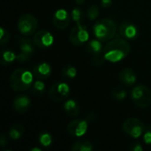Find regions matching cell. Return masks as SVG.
<instances>
[{
	"label": "cell",
	"mask_w": 151,
	"mask_h": 151,
	"mask_svg": "<svg viewBox=\"0 0 151 151\" xmlns=\"http://www.w3.org/2000/svg\"><path fill=\"white\" fill-rule=\"evenodd\" d=\"M71 14L65 9H58L55 12L52 17V23L58 29L66 28L71 22Z\"/></svg>",
	"instance_id": "30bf717a"
},
{
	"label": "cell",
	"mask_w": 151,
	"mask_h": 151,
	"mask_svg": "<svg viewBox=\"0 0 151 151\" xmlns=\"http://www.w3.org/2000/svg\"><path fill=\"white\" fill-rule=\"evenodd\" d=\"M71 16H72V19L73 21H75L76 23H81L83 20L84 13L81 8H74L71 12Z\"/></svg>",
	"instance_id": "d4e9b609"
},
{
	"label": "cell",
	"mask_w": 151,
	"mask_h": 151,
	"mask_svg": "<svg viewBox=\"0 0 151 151\" xmlns=\"http://www.w3.org/2000/svg\"><path fill=\"white\" fill-rule=\"evenodd\" d=\"M88 128V121L83 119H74L67 125L66 130L69 134L73 137H81L83 136Z\"/></svg>",
	"instance_id": "9c48e42d"
},
{
	"label": "cell",
	"mask_w": 151,
	"mask_h": 151,
	"mask_svg": "<svg viewBox=\"0 0 151 151\" xmlns=\"http://www.w3.org/2000/svg\"><path fill=\"white\" fill-rule=\"evenodd\" d=\"M33 41L35 43L36 47L40 49H46L53 44L54 37L49 31L40 30L34 35Z\"/></svg>",
	"instance_id": "8fae6325"
},
{
	"label": "cell",
	"mask_w": 151,
	"mask_h": 151,
	"mask_svg": "<svg viewBox=\"0 0 151 151\" xmlns=\"http://www.w3.org/2000/svg\"><path fill=\"white\" fill-rule=\"evenodd\" d=\"M70 94V87L65 82H57L53 84L49 90V97L54 102H62L65 100Z\"/></svg>",
	"instance_id": "ba28073f"
},
{
	"label": "cell",
	"mask_w": 151,
	"mask_h": 151,
	"mask_svg": "<svg viewBox=\"0 0 151 151\" xmlns=\"http://www.w3.org/2000/svg\"><path fill=\"white\" fill-rule=\"evenodd\" d=\"M116 23L110 19H101L93 26V33L96 38L102 42L110 41L116 35Z\"/></svg>",
	"instance_id": "3957f363"
},
{
	"label": "cell",
	"mask_w": 151,
	"mask_h": 151,
	"mask_svg": "<svg viewBox=\"0 0 151 151\" xmlns=\"http://www.w3.org/2000/svg\"><path fill=\"white\" fill-rule=\"evenodd\" d=\"M16 57L17 55L12 50H3L1 52V64L4 65H8L14 60H16Z\"/></svg>",
	"instance_id": "7402d4cb"
},
{
	"label": "cell",
	"mask_w": 151,
	"mask_h": 151,
	"mask_svg": "<svg viewBox=\"0 0 151 151\" xmlns=\"http://www.w3.org/2000/svg\"><path fill=\"white\" fill-rule=\"evenodd\" d=\"M119 33L122 37L130 39V40L136 39L139 35L137 27L134 23L129 22V21H125L120 25Z\"/></svg>",
	"instance_id": "7c38bea8"
},
{
	"label": "cell",
	"mask_w": 151,
	"mask_h": 151,
	"mask_svg": "<svg viewBox=\"0 0 151 151\" xmlns=\"http://www.w3.org/2000/svg\"><path fill=\"white\" fill-rule=\"evenodd\" d=\"M71 150L73 151H91L93 146L88 140H79L72 145Z\"/></svg>",
	"instance_id": "ffe728a7"
},
{
	"label": "cell",
	"mask_w": 151,
	"mask_h": 151,
	"mask_svg": "<svg viewBox=\"0 0 151 151\" xmlns=\"http://www.w3.org/2000/svg\"><path fill=\"white\" fill-rule=\"evenodd\" d=\"M34 76L37 80H45L51 74V66L47 62H41L35 65L33 69Z\"/></svg>",
	"instance_id": "5bb4252c"
},
{
	"label": "cell",
	"mask_w": 151,
	"mask_h": 151,
	"mask_svg": "<svg viewBox=\"0 0 151 151\" xmlns=\"http://www.w3.org/2000/svg\"><path fill=\"white\" fill-rule=\"evenodd\" d=\"M62 75L67 80H72L77 75V69L70 65H67L62 68Z\"/></svg>",
	"instance_id": "603a6c76"
},
{
	"label": "cell",
	"mask_w": 151,
	"mask_h": 151,
	"mask_svg": "<svg viewBox=\"0 0 151 151\" xmlns=\"http://www.w3.org/2000/svg\"><path fill=\"white\" fill-rule=\"evenodd\" d=\"M112 1L111 0H101V5L104 8H108L111 5Z\"/></svg>",
	"instance_id": "d6a6232c"
},
{
	"label": "cell",
	"mask_w": 151,
	"mask_h": 151,
	"mask_svg": "<svg viewBox=\"0 0 151 151\" xmlns=\"http://www.w3.org/2000/svg\"><path fill=\"white\" fill-rule=\"evenodd\" d=\"M129 150L131 151H142L143 148L140 142H134L129 146Z\"/></svg>",
	"instance_id": "4dcf8cb0"
},
{
	"label": "cell",
	"mask_w": 151,
	"mask_h": 151,
	"mask_svg": "<svg viewBox=\"0 0 151 151\" xmlns=\"http://www.w3.org/2000/svg\"><path fill=\"white\" fill-rule=\"evenodd\" d=\"M89 38V34L85 26L82 23H76L70 32L69 39L71 42L75 46H81L88 42Z\"/></svg>",
	"instance_id": "52a82bcc"
},
{
	"label": "cell",
	"mask_w": 151,
	"mask_h": 151,
	"mask_svg": "<svg viewBox=\"0 0 151 151\" xmlns=\"http://www.w3.org/2000/svg\"><path fill=\"white\" fill-rule=\"evenodd\" d=\"M112 97L118 101H122L127 96V91L122 88H115L111 92Z\"/></svg>",
	"instance_id": "484cf974"
},
{
	"label": "cell",
	"mask_w": 151,
	"mask_h": 151,
	"mask_svg": "<svg viewBox=\"0 0 151 151\" xmlns=\"http://www.w3.org/2000/svg\"><path fill=\"white\" fill-rule=\"evenodd\" d=\"M29 89L33 95H35L38 96H42L45 92V84L43 81H42V80H38L32 83Z\"/></svg>",
	"instance_id": "44dd1931"
},
{
	"label": "cell",
	"mask_w": 151,
	"mask_h": 151,
	"mask_svg": "<svg viewBox=\"0 0 151 151\" xmlns=\"http://www.w3.org/2000/svg\"><path fill=\"white\" fill-rule=\"evenodd\" d=\"M31 151H41V149H38V148H34V149H32Z\"/></svg>",
	"instance_id": "e575fe53"
},
{
	"label": "cell",
	"mask_w": 151,
	"mask_h": 151,
	"mask_svg": "<svg viewBox=\"0 0 151 151\" xmlns=\"http://www.w3.org/2000/svg\"><path fill=\"white\" fill-rule=\"evenodd\" d=\"M34 73L25 69H17L12 72L9 78V84L12 90L22 92L28 89L33 81Z\"/></svg>",
	"instance_id": "7a4b0ae2"
},
{
	"label": "cell",
	"mask_w": 151,
	"mask_h": 151,
	"mask_svg": "<svg viewBox=\"0 0 151 151\" xmlns=\"http://www.w3.org/2000/svg\"><path fill=\"white\" fill-rule=\"evenodd\" d=\"M131 50L130 43L122 39L115 38L107 42L104 48V55L107 61L117 63L128 56Z\"/></svg>",
	"instance_id": "6da1fadb"
},
{
	"label": "cell",
	"mask_w": 151,
	"mask_h": 151,
	"mask_svg": "<svg viewBox=\"0 0 151 151\" xmlns=\"http://www.w3.org/2000/svg\"><path fill=\"white\" fill-rule=\"evenodd\" d=\"M119 78L120 82L125 86H132L136 82V74L131 68H124L119 72Z\"/></svg>",
	"instance_id": "2e32d148"
},
{
	"label": "cell",
	"mask_w": 151,
	"mask_h": 151,
	"mask_svg": "<svg viewBox=\"0 0 151 151\" xmlns=\"http://www.w3.org/2000/svg\"><path fill=\"white\" fill-rule=\"evenodd\" d=\"M8 144V138L6 137L5 134H2L0 137V146L4 147Z\"/></svg>",
	"instance_id": "1f68e13d"
},
{
	"label": "cell",
	"mask_w": 151,
	"mask_h": 151,
	"mask_svg": "<svg viewBox=\"0 0 151 151\" xmlns=\"http://www.w3.org/2000/svg\"><path fill=\"white\" fill-rule=\"evenodd\" d=\"M131 97L136 106L142 109L149 107L151 104V91L145 85H138L132 89Z\"/></svg>",
	"instance_id": "277c9868"
},
{
	"label": "cell",
	"mask_w": 151,
	"mask_h": 151,
	"mask_svg": "<svg viewBox=\"0 0 151 151\" xmlns=\"http://www.w3.org/2000/svg\"><path fill=\"white\" fill-rule=\"evenodd\" d=\"M77 4H82L83 3H85V0H75Z\"/></svg>",
	"instance_id": "836d02e7"
},
{
	"label": "cell",
	"mask_w": 151,
	"mask_h": 151,
	"mask_svg": "<svg viewBox=\"0 0 151 151\" xmlns=\"http://www.w3.org/2000/svg\"><path fill=\"white\" fill-rule=\"evenodd\" d=\"M17 43L20 52L28 56L29 58L34 53L35 48L36 47L33 40H30L29 38H26V37H19L17 40Z\"/></svg>",
	"instance_id": "9a60e30c"
},
{
	"label": "cell",
	"mask_w": 151,
	"mask_h": 151,
	"mask_svg": "<svg viewBox=\"0 0 151 151\" xmlns=\"http://www.w3.org/2000/svg\"><path fill=\"white\" fill-rule=\"evenodd\" d=\"M104 45L102 41L99 39H92L86 44V50L88 53L93 55H97L104 52Z\"/></svg>",
	"instance_id": "ac0fdd59"
},
{
	"label": "cell",
	"mask_w": 151,
	"mask_h": 151,
	"mask_svg": "<svg viewBox=\"0 0 151 151\" xmlns=\"http://www.w3.org/2000/svg\"><path fill=\"white\" fill-rule=\"evenodd\" d=\"M143 141L147 145L151 146V127L150 126L145 127V129L143 132Z\"/></svg>",
	"instance_id": "f546056e"
},
{
	"label": "cell",
	"mask_w": 151,
	"mask_h": 151,
	"mask_svg": "<svg viewBox=\"0 0 151 151\" xmlns=\"http://www.w3.org/2000/svg\"><path fill=\"white\" fill-rule=\"evenodd\" d=\"M9 41H10V34H9V32L5 28L1 27L0 28V44L2 46H4Z\"/></svg>",
	"instance_id": "83f0119b"
},
{
	"label": "cell",
	"mask_w": 151,
	"mask_h": 151,
	"mask_svg": "<svg viewBox=\"0 0 151 151\" xmlns=\"http://www.w3.org/2000/svg\"><path fill=\"white\" fill-rule=\"evenodd\" d=\"M123 131L133 138H139L144 132L145 126L143 122L136 118H129L126 119L122 125Z\"/></svg>",
	"instance_id": "8992f818"
},
{
	"label": "cell",
	"mask_w": 151,
	"mask_h": 151,
	"mask_svg": "<svg viewBox=\"0 0 151 151\" xmlns=\"http://www.w3.org/2000/svg\"><path fill=\"white\" fill-rule=\"evenodd\" d=\"M31 105V100L27 95H19L17 96L12 102V107L14 111L19 113H25L28 111Z\"/></svg>",
	"instance_id": "4fadbf2b"
},
{
	"label": "cell",
	"mask_w": 151,
	"mask_h": 151,
	"mask_svg": "<svg viewBox=\"0 0 151 151\" xmlns=\"http://www.w3.org/2000/svg\"><path fill=\"white\" fill-rule=\"evenodd\" d=\"M23 134H24V127H23V125L19 124V123L12 125V127L9 129V133H8L9 137L14 141L20 139L22 137Z\"/></svg>",
	"instance_id": "d6986e66"
},
{
	"label": "cell",
	"mask_w": 151,
	"mask_h": 151,
	"mask_svg": "<svg viewBox=\"0 0 151 151\" xmlns=\"http://www.w3.org/2000/svg\"><path fill=\"white\" fill-rule=\"evenodd\" d=\"M17 27L21 35L28 36L35 33L38 27V22L34 15L27 13L19 17L18 19Z\"/></svg>",
	"instance_id": "5b68a950"
},
{
	"label": "cell",
	"mask_w": 151,
	"mask_h": 151,
	"mask_svg": "<svg viewBox=\"0 0 151 151\" xmlns=\"http://www.w3.org/2000/svg\"><path fill=\"white\" fill-rule=\"evenodd\" d=\"M105 60L106 59H105L104 52H103V53H100V54H97V55H94V58H92V64L95 66H101V65H104Z\"/></svg>",
	"instance_id": "f1b7e54d"
},
{
	"label": "cell",
	"mask_w": 151,
	"mask_h": 151,
	"mask_svg": "<svg viewBox=\"0 0 151 151\" xmlns=\"http://www.w3.org/2000/svg\"><path fill=\"white\" fill-rule=\"evenodd\" d=\"M38 140H39V142L42 146L45 147V148H48L51 145L52 143V136L50 133L44 131V132H42L40 134H39V137H38Z\"/></svg>",
	"instance_id": "cb8c5ba5"
},
{
	"label": "cell",
	"mask_w": 151,
	"mask_h": 151,
	"mask_svg": "<svg viewBox=\"0 0 151 151\" xmlns=\"http://www.w3.org/2000/svg\"><path fill=\"white\" fill-rule=\"evenodd\" d=\"M99 8L97 5L96 4H93L91 5L88 9V12H87V17L88 19L90 20H94L96 19H97V17L99 16Z\"/></svg>",
	"instance_id": "4316f807"
},
{
	"label": "cell",
	"mask_w": 151,
	"mask_h": 151,
	"mask_svg": "<svg viewBox=\"0 0 151 151\" xmlns=\"http://www.w3.org/2000/svg\"><path fill=\"white\" fill-rule=\"evenodd\" d=\"M64 111L70 117H76L80 114L81 108L79 104L74 99H69L64 103Z\"/></svg>",
	"instance_id": "e0dca14e"
}]
</instances>
